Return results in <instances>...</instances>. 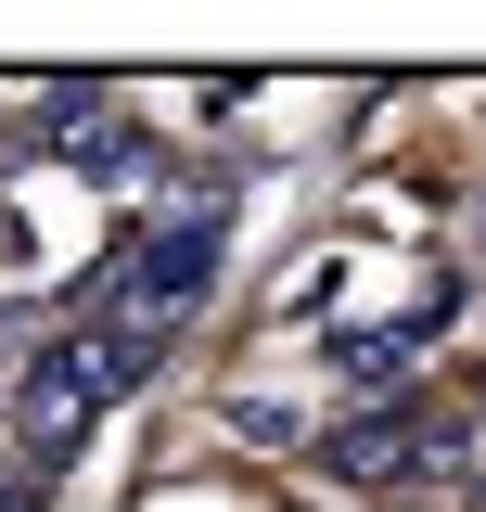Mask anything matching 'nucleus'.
<instances>
[{"label":"nucleus","mask_w":486,"mask_h":512,"mask_svg":"<svg viewBox=\"0 0 486 512\" xmlns=\"http://www.w3.org/2000/svg\"><path fill=\"white\" fill-rule=\"evenodd\" d=\"M141 372H154V346H141V333H116V320H103V333H64V346H39V359H26V384H13V436L39 448V461H64V448L90 436V423H103Z\"/></svg>","instance_id":"1"},{"label":"nucleus","mask_w":486,"mask_h":512,"mask_svg":"<svg viewBox=\"0 0 486 512\" xmlns=\"http://www.w3.org/2000/svg\"><path fill=\"white\" fill-rule=\"evenodd\" d=\"M410 448H423V423H346L333 436V474H397Z\"/></svg>","instance_id":"3"},{"label":"nucleus","mask_w":486,"mask_h":512,"mask_svg":"<svg viewBox=\"0 0 486 512\" xmlns=\"http://www.w3.org/2000/svg\"><path fill=\"white\" fill-rule=\"evenodd\" d=\"M218 282V218H180V231H154V244H128V269H116V333H167V320L192 308Z\"/></svg>","instance_id":"2"}]
</instances>
